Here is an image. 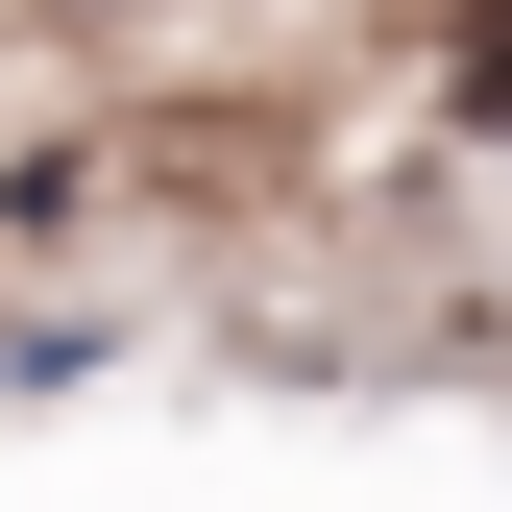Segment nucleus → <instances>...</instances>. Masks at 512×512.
<instances>
[{"label":"nucleus","mask_w":512,"mask_h":512,"mask_svg":"<svg viewBox=\"0 0 512 512\" xmlns=\"http://www.w3.org/2000/svg\"><path fill=\"white\" fill-rule=\"evenodd\" d=\"M439 49H464V122H512V0H464Z\"/></svg>","instance_id":"f257e3e1"}]
</instances>
